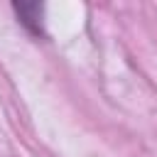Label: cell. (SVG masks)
<instances>
[{
	"mask_svg": "<svg viewBox=\"0 0 157 157\" xmlns=\"http://www.w3.org/2000/svg\"><path fill=\"white\" fill-rule=\"evenodd\" d=\"M12 7H15V12H17V17H20V22H22L32 34H37V37L44 34V29H42L44 5H42V2H15Z\"/></svg>",
	"mask_w": 157,
	"mask_h": 157,
	"instance_id": "6da1fadb",
	"label": "cell"
}]
</instances>
